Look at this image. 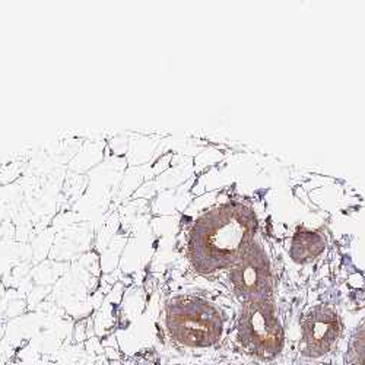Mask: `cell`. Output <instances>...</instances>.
I'll return each mask as SVG.
<instances>
[{
	"instance_id": "cell-1",
	"label": "cell",
	"mask_w": 365,
	"mask_h": 365,
	"mask_svg": "<svg viewBox=\"0 0 365 365\" xmlns=\"http://www.w3.org/2000/svg\"><path fill=\"white\" fill-rule=\"evenodd\" d=\"M256 218L252 209L227 203L207 210L195 224L189 238V259L202 275L232 267L253 242Z\"/></svg>"
},
{
	"instance_id": "cell-4",
	"label": "cell",
	"mask_w": 365,
	"mask_h": 365,
	"mask_svg": "<svg viewBox=\"0 0 365 365\" xmlns=\"http://www.w3.org/2000/svg\"><path fill=\"white\" fill-rule=\"evenodd\" d=\"M234 292L246 301L270 299L273 289L272 267L267 256L256 242L247 247L231 269Z\"/></svg>"
},
{
	"instance_id": "cell-2",
	"label": "cell",
	"mask_w": 365,
	"mask_h": 365,
	"mask_svg": "<svg viewBox=\"0 0 365 365\" xmlns=\"http://www.w3.org/2000/svg\"><path fill=\"white\" fill-rule=\"evenodd\" d=\"M167 330L173 341L189 348L215 345L224 330V317L215 304L193 295L171 299L165 313Z\"/></svg>"
},
{
	"instance_id": "cell-3",
	"label": "cell",
	"mask_w": 365,
	"mask_h": 365,
	"mask_svg": "<svg viewBox=\"0 0 365 365\" xmlns=\"http://www.w3.org/2000/svg\"><path fill=\"white\" fill-rule=\"evenodd\" d=\"M240 345L262 361L275 359L284 349L285 334L270 299L246 301L237 327Z\"/></svg>"
},
{
	"instance_id": "cell-6",
	"label": "cell",
	"mask_w": 365,
	"mask_h": 365,
	"mask_svg": "<svg viewBox=\"0 0 365 365\" xmlns=\"http://www.w3.org/2000/svg\"><path fill=\"white\" fill-rule=\"evenodd\" d=\"M324 249V240L313 231H298L292 240L291 256L297 263L313 262Z\"/></svg>"
},
{
	"instance_id": "cell-7",
	"label": "cell",
	"mask_w": 365,
	"mask_h": 365,
	"mask_svg": "<svg viewBox=\"0 0 365 365\" xmlns=\"http://www.w3.org/2000/svg\"><path fill=\"white\" fill-rule=\"evenodd\" d=\"M346 365H365V322L352 334V339L348 348Z\"/></svg>"
},
{
	"instance_id": "cell-5",
	"label": "cell",
	"mask_w": 365,
	"mask_h": 365,
	"mask_svg": "<svg viewBox=\"0 0 365 365\" xmlns=\"http://www.w3.org/2000/svg\"><path fill=\"white\" fill-rule=\"evenodd\" d=\"M342 333V322L330 307L310 310L301 323V352L307 358H320L336 345Z\"/></svg>"
}]
</instances>
